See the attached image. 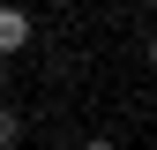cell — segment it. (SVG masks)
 Returning a JSON list of instances; mask_svg holds the SVG:
<instances>
[{
	"instance_id": "6da1fadb",
	"label": "cell",
	"mask_w": 157,
	"mask_h": 150,
	"mask_svg": "<svg viewBox=\"0 0 157 150\" xmlns=\"http://www.w3.org/2000/svg\"><path fill=\"white\" fill-rule=\"evenodd\" d=\"M30 30H37V23H30V15H23V8H0V68H8V60H15V53H23V45H30Z\"/></svg>"
},
{
	"instance_id": "7a4b0ae2",
	"label": "cell",
	"mask_w": 157,
	"mask_h": 150,
	"mask_svg": "<svg viewBox=\"0 0 157 150\" xmlns=\"http://www.w3.org/2000/svg\"><path fill=\"white\" fill-rule=\"evenodd\" d=\"M23 143V120H15V105H0V150H15Z\"/></svg>"
},
{
	"instance_id": "3957f363",
	"label": "cell",
	"mask_w": 157,
	"mask_h": 150,
	"mask_svg": "<svg viewBox=\"0 0 157 150\" xmlns=\"http://www.w3.org/2000/svg\"><path fill=\"white\" fill-rule=\"evenodd\" d=\"M82 150H120V143H105V135H97V143H82Z\"/></svg>"
},
{
	"instance_id": "277c9868",
	"label": "cell",
	"mask_w": 157,
	"mask_h": 150,
	"mask_svg": "<svg viewBox=\"0 0 157 150\" xmlns=\"http://www.w3.org/2000/svg\"><path fill=\"white\" fill-rule=\"evenodd\" d=\"M150 68H157V38H150Z\"/></svg>"
},
{
	"instance_id": "5b68a950",
	"label": "cell",
	"mask_w": 157,
	"mask_h": 150,
	"mask_svg": "<svg viewBox=\"0 0 157 150\" xmlns=\"http://www.w3.org/2000/svg\"><path fill=\"white\" fill-rule=\"evenodd\" d=\"M0 90H8V68H0Z\"/></svg>"
}]
</instances>
